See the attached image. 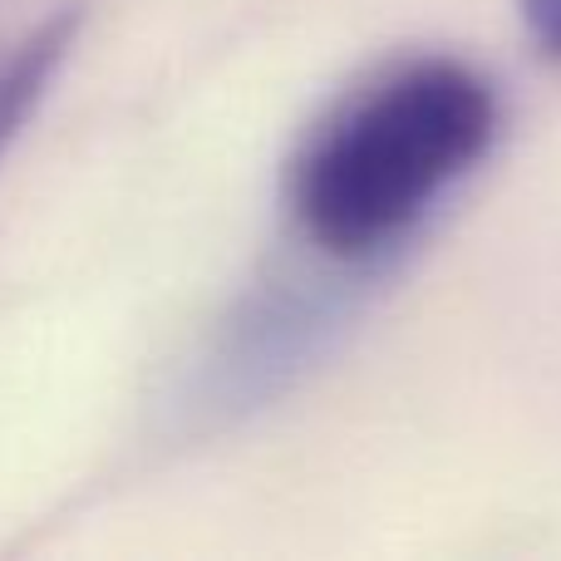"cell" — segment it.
I'll return each mask as SVG.
<instances>
[{
    "mask_svg": "<svg viewBox=\"0 0 561 561\" xmlns=\"http://www.w3.org/2000/svg\"><path fill=\"white\" fill-rule=\"evenodd\" d=\"M523 15L533 25L537 45L561 59V0H523Z\"/></svg>",
    "mask_w": 561,
    "mask_h": 561,
    "instance_id": "obj_2",
    "label": "cell"
},
{
    "mask_svg": "<svg viewBox=\"0 0 561 561\" xmlns=\"http://www.w3.org/2000/svg\"><path fill=\"white\" fill-rule=\"evenodd\" d=\"M497 94L473 65L424 55L350 94L290 168V213L320 256L359 266L399 247L488 153Z\"/></svg>",
    "mask_w": 561,
    "mask_h": 561,
    "instance_id": "obj_1",
    "label": "cell"
}]
</instances>
